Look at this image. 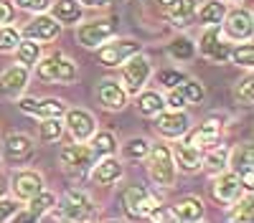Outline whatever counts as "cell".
<instances>
[{
  "mask_svg": "<svg viewBox=\"0 0 254 223\" xmlns=\"http://www.w3.org/2000/svg\"><path fill=\"white\" fill-rule=\"evenodd\" d=\"M15 56H18V64L20 66H36L38 58H41V44H36V41L31 38H20V44L15 46Z\"/></svg>",
  "mask_w": 254,
  "mask_h": 223,
  "instance_id": "cell-32",
  "label": "cell"
},
{
  "mask_svg": "<svg viewBox=\"0 0 254 223\" xmlns=\"http://www.w3.org/2000/svg\"><path fill=\"white\" fill-rule=\"evenodd\" d=\"M54 216L59 223H89V218L94 216V200L84 190L69 188L61 200H56Z\"/></svg>",
  "mask_w": 254,
  "mask_h": 223,
  "instance_id": "cell-1",
  "label": "cell"
},
{
  "mask_svg": "<svg viewBox=\"0 0 254 223\" xmlns=\"http://www.w3.org/2000/svg\"><path fill=\"white\" fill-rule=\"evenodd\" d=\"M3 147L10 162H26L33 155V139L23 132H10L3 142Z\"/></svg>",
  "mask_w": 254,
  "mask_h": 223,
  "instance_id": "cell-26",
  "label": "cell"
},
{
  "mask_svg": "<svg viewBox=\"0 0 254 223\" xmlns=\"http://www.w3.org/2000/svg\"><path fill=\"white\" fill-rule=\"evenodd\" d=\"M226 15V3L224 0H206V3L198 8L196 18H198V23L206 28V26H219L221 20Z\"/></svg>",
  "mask_w": 254,
  "mask_h": 223,
  "instance_id": "cell-29",
  "label": "cell"
},
{
  "mask_svg": "<svg viewBox=\"0 0 254 223\" xmlns=\"http://www.w3.org/2000/svg\"><path fill=\"white\" fill-rule=\"evenodd\" d=\"M224 33L231 38V41H252V31H254V26H252V13L247 10V8H237V10H226V15H224Z\"/></svg>",
  "mask_w": 254,
  "mask_h": 223,
  "instance_id": "cell-18",
  "label": "cell"
},
{
  "mask_svg": "<svg viewBox=\"0 0 254 223\" xmlns=\"http://www.w3.org/2000/svg\"><path fill=\"white\" fill-rule=\"evenodd\" d=\"M26 203H28V206H26V208H18L15 216L10 218L13 223H41V218L54 211V206H56V195H54L51 190L44 188L38 195H33V198L26 200Z\"/></svg>",
  "mask_w": 254,
  "mask_h": 223,
  "instance_id": "cell-9",
  "label": "cell"
},
{
  "mask_svg": "<svg viewBox=\"0 0 254 223\" xmlns=\"http://www.w3.org/2000/svg\"><path fill=\"white\" fill-rule=\"evenodd\" d=\"M28 87V69L26 66H10L3 76H0V94L8 99H18Z\"/></svg>",
  "mask_w": 254,
  "mask_h": 223,
  "instance_id": "cell-22",
  "label": "cell"
},
{
  "mask_svg": "<svg viewBox=\"0 0 254 223\" xmlns=\"http://www.w3.org/2000/svg\"><path fill=\"white\" fill-rule=\"evenodd\" d=\"M229 61H234L237 66H242V69L252 71V66H254V46L249 44V41H242L239 46H234V48H231V53H229Z\"/></svg>",
  "mask_w": 254,
  "mask_h": 223,
  "instance_id": "cell-36",
  "label": "cell"
},
{
  "mask_svg": "<svg viewBox=\"0 0 254 223\" xmlns=\"http://www.w3.org/2000/svg\"><path fill=\"white\" fill-rule=\"evenodd\" d=\"M81 8H104L110 3V0H79Z\"/></svg>",
  "mask_w": 254,
  "mask_h": 223,
  "instance_id": "cell-47",
  "label": "cell"
},
{
  "mask_svg": "<svg viewBox=\"0 0 254 223\" xmlns=\"http://www.w3.org/2000/svg\"><path fill=\"white\" fill-rule=\"evenodd\" d=\"M97 99H99V104L110 112H120L127 104V94H125V89L117 79H102L97 84Z\"/></svg>",
  "mask_w": 254,
  "mask_h": 223,
  "instance_id": "cell-20",
  "label": "cell"
},
{
  "mask_svg": "<svg viewBox=\"0 0 254 223\" xmlns=\"http://www.w3.org/2000/svg\"><path fill=\"white\" fill-rule=\"evenodd\" d=\"M120 69H122L120 84H122L125 94H140L147 84V79H150V74H153L150 61H147V56H142V53H135L130 61H125Z\"/></svg>",
  "mask_w": 254,
  "mask_h": 223,
  "instance_id": "cell-7",
  "label": "cell"
},
{
  "mask_svg": "<svg viewBox=\"0 0 254 223\" xmlns=\"http://www.w3.org/2000/svg\"><path fill=\"white\" fill-rule=\"evenodd\" d=\"M122 211L130 221H140V218H147L158 206H160V198L158 193L147 190L142 185H130L122 190Z\"/></svg>",
  "mask_w": 254,
  "mask_h": 223,
  "instance_id": "cell-3",
  "label": "cell"
},
{
  "mask_svg": "<svg viewBox=\"0 0 254 223\" xmlns=\"http://www.w3.org/2000/svg\"><path fill=\"white\" fill-rule=\"evenodd\" d=\"M147 221L150 223H173V213L168 206H158L150 216H147Z\"/></svg>",
  "mask_w": 254,
  "mask_h": 223,
  "instance_id": "cell-45",
  "label": "cell"
},
{
  "mask_svg": "<svg viewBox=\"0 0 254 223\" xmlns=\"http://www.w3.org/2000/svg\"><path fill=\"white\" fill-rule=\"evenodd\" d=\"M64 127H66L74 137V142H87L97 132V119L87 109H66L64 112Z\"/></svg>",
  "mask_w": 254,
  "mask_h": 223,
  "instance_id": "cell-14",
  "label": "cell"
},
{
  "mask_svg": "<svg viewBox=\"0 0 254 223\" xmlns=\"http://www.w3.org/2000/svg\"><path fill=\"white\" fill-rule=\"evenodd\" d=\"M158 84L160 87H165V89H176V87H181L183 84V79H188L183 71H178V69H160L158 71Z\"/></svg>",
  "mask_w": 254,
  "mask_h": 223,
  "instance_id": "cell-41",
  "label": "cell"
},
{
  "mask_svg": "<svg viewBox=\"0 0 254 223\" xmlns=\"http://www.w3.org/2000/svg\"><path fill=\"white\" fill-rule=\"evenodd\" d=\"M178 89L186 96L188 104H201V101L206 99V89H203L201 81H196V79H183V84Z\"/></svg>",
  "mask_w": 254,
  "mask_h": 223,
  "instance_id": "cell-39",
  "label": "cell"
},
{
  "mask_svg": "<svg viewBox=\"0 0 254 223\" xmlns=\"http://www.w3.org/2000/svg\"><path fill=\"white\" fill-rule=\"evenodd\" d=\"M36 71L44 81H56V84H71V81L76 79V74H79L76 64L69 56H64L61 51L41 56L38 64H36Z\"/></svg>",
  "mask_w": 254,
  "mask_h": 223,
  "instance_id": "cell-4",
  "label": "cell"
},
{
  "mask_svg": "<svg viewBox=\"0 0 254 223\" xmlns=\"http://www.w3.org/2000/svg\"><path fill=\"white\" fill-rule=\"evenodd\" d=\"M120 150H122L125 160H145L147 152H150V142H147L145 137H130Z\"/></svg>",
  "mask_w": 254,
  "mask_h": 223,
  "instance_id": "cell-35",
  "label": "cell"
},
{
  "mask_svg": "<svg viewBox=\"0 0 254 223\" xmlns=\"http://www.w3.org/2000/svg\"><path fill=\"white\" fill-rule=\"evenodd\" d=\"M59 160H61V165L66 173H76V175H84V173H89L92 165H94V152L89 147H84V142H76V145H66V147H61L59 152Z\"/></svg>",
  "mask_w": 254,
  "mask_h": 223,
  "instance_id": "cell-10",
  "label": "cell"
},
{
  "mask_svg": "<svg viewBox=\"0 0 254 223\" xmlns=\"http://www.w3.org/2000/svg\"><path fill=\"white\" fill-rule=\"evenodd\" d=\"M171 155H173V162L183 173H198L201 165H203L201 150L193 147V145H188V142H178V145L171 150Z\"/></svg>",
  "mask_w": 254,
  "mask_h": 223,
  "instance_id": "cell-25",
  "label": "cell"
},
{
  "mask_svg": "<svg viewBox=\"0 0 254 223\" xmlns=\"http://www.w3.org/2000/svg\"><path fill=\"white\" fill-rule=\"evenodd\" d=\"M168 56H171L173 61H190L196 56V46H193V41L186 38V36H178L173 38L171 44H168Z\"/></svg>",
  "mask_w": 254,
  "mask_h": 223,
  "instance_id": "cell-34",
  "label": "cell"
},
{
  "mask_svg": "<svg viewBox=\"0 0 254 223\" xmlns=\"http://www.w3.org/2000/svg\"><path fill=\"white\" fill-rule=\"evenodd\" d=\"M38 134H41V142H56V139H61V134H64V122H61L59 117L41 119Z\"/></svg>",
  "mask_w": 254,
  "mask_h": 223,
  "instance_id": "cell-37",
  "label": "cell"
},
{
  "mask_svg": "<svg viewBox=\"0 0 254 223\" xmlns=\"http://www.w3.org/2000/svg\"><path fill=\"white\" fill-rule=\"evenodd\" d=\"M92 152H94V157L99 160V157H110V155H115L117 152V137L112 134V132H94L92 137Z\"/></svg>",
  "mask_w": 254,
  "mask_h": 223,
  "instance_id": "cell-33",
  "label": "cell"
},
{
  "mask_svg": "<svg viewBox=\"0 0 254 223\" xmlns=\"http://www.w3.org/2000/svg\"><path fill=\"white\" fill-rule=\"evenodd\" d=\"M198 51L206 61H211V64H226L229 53H231V44H226L221 38L219 26H206V31L198 41Z\"/></svg>",
  "mask_w": 254,
  "mask_h": 223,
  "instance_id": "cell-8",
  "label": "cell"
},
{
  "mask_svg": "<svg viewBox=\"0 0 254 223\" xmlns=\"http://www.w3.org/2000/svg\"><path fill=\"white\" fill-rule=\"evenodd\" d=\"M201 168H206L211 175L224 173V170L229 168V147H224V145L211 147V150H208V155L203 157V165H201Z\"/></svg>",
  "mask_w": 254,
  "mask_h": 223,
  "instance_id": "cell-31",
  "label": "cell"
},
{
  "mask_svg": "<svg viewBox=\"0 0 254 223\" xmlns=\"http://www.w3.org/2000/svg\"><path fill=\"white\" fill-rule=\"evenodd\" d=\"M135 96H137L135 107H137V112H140L142 117H155L158 112L165 109V99H163V94H158V91H140V94H135Z\"/></svg>",
  "mask_w": 254,
  "mask_h": 223,
  "instance_id": "cell-30",
  "label": "cell"
},
{
  "mask_svg": "<svg viewBox=\"0 0 254 223\" xmlns=\"http://www.w3.org/2000/svg\"><path fill=\"white\" fill-rule=\"evenodd\" d=\"M20 31L18 28H13L10 23L8 26H0V53H10V51H15V46L20 44Z\"/></svg>",
  "mask_w": 254,
  "mask_h": 223,
  "instance_id": "cell-40",
  "label": "cell"
},
{
  "mask_svg": "<svg viewBox=\"0 0 254 223\" xmlns=\"http://www.w3.org/2000/svg\"><path fill=\"white\" fill-rule=\"evenodd\" d=\"M147 175L158 188H171L176 182V162L168 145H150L147 152Z\"/></svg>",
  "mask_w": 254,
  "mask_h": 223,
  "instance_id": "cell-2",
  "label": "cell"
},
{
  "mask_svg": "<svg viewBox=\"0 0 254 223\" xmlns=\"http://www.w3.org/2000/svg\"><path fill=\"white\" fill-rule=\"evenodd\" d=\"M51 18H56L61 26H76L84 18V8L79 0H56L51 3Z\"/></svg>",
  "mask_w": 254,
  "mask_h": 223,
  "instance_id": "cell-27",
  "label": "cell"
},
{
  "mask_svg": "<svg viewBox=\"0 0 254 223\" xmlns=\"http://www.w3.org/2000/svg\"><path fill=\"white\" fill-rule=\"evenodd\" d=\"M244 193V182L239 180V175L234 173H219L216 180L211 182V198L221 206H229V203H234L239 195Z\"/></svg>",
  "mask_w": 254,
  "mask_h": 223,
  "instance_id": "cell-16",
  "label": "cell"
},
{
  "mask_svg": "<svg viewBox=\"0 0 254 223\" xmlns=\"http://www.w3.org/2000/svg\"><path fill=\"white\" fill-rule=\"evenodd\" d=\"M229 168L234 175H239V180L244 182V190H252V185H254V155H252L249 142H242L234 150H229Z\"/></svg>",
  "mask_w": 254,
  "mask_h": 223,
  "instance_id": "cell-11",
  "label": "cell"
},
{
  "mask_svg": "<svg viewBox=\"0 0 254 223\" xmlns=\"http://www.w3.org/2000/svg\"><path fill=\"white\" fill-rule=\"evenodd\" d=\"M168 208L173 213V221H178V223H193V221L203 218V203L196 195H183Z\"/></svg>",
  "mask_w": 254,
  "mask_h": 223,
  "instance_id": "cell-24",
  "label": "cell"
},
{
  "mask_svg": "<svg viewBox=\"0 0 254 223\" xmlns=\"http://www.w3.org/2000/svg\"><path fill=\"white\" fill-rule=\"evenodd\" d=\"M234 99L239 101L242 107H252V104H254V76H252V71H249L242 81H237Z\"/></svg>",
  "mask_w": 254,
  "mask_h": 223,
  "instance_id": "cell-38",
  "label": "cell"
},
{
  "mask_svg": "<svg viewBox=\"0 0 254 223\" xmlns=\"http://www.w3.org/2000/svg\"><path fill=\"white\" fill-rule=\"evenodd\" d=\"M163 99H165V107H168V109H186V104H188L186 96L181 94V89H178V87H176V89H171V94L163 96Z\"/></svg>",
  "mask_w": 254,
  "mask_h": 223,
  "instance_id": "cell-44",
  "label": "cell"
},
{
  "mask_svg": "<svg viewBox=\"0 0 254 223\" xmlns=\"http://www.w3.org/2000/svg\"><path fill=\"white\" fill-rule=\"evenodd\" d=\"M15 3H18V8H23V10L38 15V13H46L54 0H15Z\"/></svg>",
  "mask_w": 254,
  "mask_h": 223,
  "instance_id": "cell-42",
  "label": "cell"
},
{
  "mask_svg": "<svg viewBox=\"0 0 254 223\" xmlns=\"http://www.w3.org/2000/svg\"><path fill=\"white\" fill-rule=\"evenodd\" d=\"M104 223H122V221H104Z\"/></svg>",
  "mask_w": 254,
  "mask_h": 223,
  "instance_id": "cell-50",
  "label": "cell"
},
{
  "mask_svg": "<svg viewBox=\"0 0 254 223\" xmlns=\"http://www.w3.org/2000/svg\"><path fill=\"white\" fill-rule=\"evenodd\" d=\"M13 18H15V8L10 0H0V26H8L13 23Z\"/></svg>",
  "mask_w": 254,
  "mask_h": 223,
  "instance_id": "cell-46",
  "label": "cell"
},
{
  "mask_svg": "<svg viewBox=\"0 0 254 223\" xmlns=\"http://www.w3.org/2000/svg\"><path fill=\"white\" fill-rule=\"evenodd\" d=\"M155 130L168 139H181L190 130V117L183 109H163L155 114Z\"/></svg>",
  "mask_w": 254,
  "mask_h": 223,
  "instance_id": "cell-13",
  "label": "cell"
},
{
  "mask_svg": "<svg viewBox=\"0 0 254 223\" xmlns=\"http://www.w3.org/2000/svg\"><path fill=\"white\" fill-rule=\"evenodd\" d=\"M92 180L94 182H99V185H112V182H117L120 178H122V162L115 157V155H110V157H99V160H94V165H92Z\"/></svg>",
  "mask_w": 254,
  "mask_h": 223,
  "instance_id": "cell-23",
  "label": "cell"
},
{
  "mask_svg": "<svg viewBox=\"0 0 254 223\" xmlns=\"http://www.w3.org/2000/svg\"><path fill=\"white\" fill-rule=\"evenodd\" d=\"M229 213H226V223H252L254 221V203L252 195H239L234 203H229Z\"/></svg>",
  "mask_w": 254,
  "mask_h": 223,
  "instance_id": "cell-28",
  "label": "cell"
},
{
  "mask_svg": "<svg viewBox=\"0 0 254 223\" xmlns=\"http://www.w3.org/2000/svg\"><path fill=\"white\" fill-rule=\"evenodd\" d=\"M135 53H142V44L135 38H110L107 44H102L97 48V58L102 66L107 69H120L125 61H130Z\"/></svg>",
  "mask_w": 254,
  "mask_h": 223,
  "instance_id": "cell-5",
  "label": "cell"
},
{
  "mask_svg": "<svg viewBox=\"0 0 254 223\" xmlns=\"http://www.w3.org/2000/svg\"><path fill=\"white\" fill-rule=\"evenodd\" d=\"M160 13L165 20L176 28H186L193 23L196 18V5L193 0H160Z\"/></svg>",
  "mask_w": 254,
  "mask_h": 223,
  "instance_id": "cell-19",
  "label": "cell"
},
{
  "mask_svg": "<svg viewBox=\"0 0 254 223\" xmlns=\"http://www.w3.org/2000/svg\"><path fill=\"white\" fill-rule=\"evenodd\" d=\"M193 223H201V221H193Z\"/></svg>",
  "mask_w": 254,
  "mask_h": 223,
  "instance_id": "cell-51",
  "label": "cell"
},
{
  "mask_svg": "<svg viewBox=\"0 0 254 223\" xmlns=\"http://www.w3.org/2000/svg\"><path fill=\"white\" fill-rule=\"evenodd\" d=\"M18 109L26 112V114H33V117H64L66 112V104L56 96H49V99H33V96H18Z\"/></svg>",
  "mask_w": 254,
  "mask_h": 223,
  "instance_id": "cell-17",
  "label": "cell"
},
{
  "mask_svg": "<svg viewBox=\"0 0 254 223\" xmlns=\"http://www.w3.org/2000/svg\"><path fill=\"white\" fill-rule=\"evenodd\" d=\"M5 195V185H3V180H0V198Z\"/></svg>",
  "mask_w": 254,
  "mask_h": 223,
  "instance_id": "cell-48",
  "label": "cell"
},
{
  "mask_svg": "<svg viewBox=\"0 0 254 223\" xmlns=\"http://www.w3.org/2000/svg\"><path fill=\"white\" fill-rule=\"evenodd\" d=\"M10 188H13V195L15 200H31L33 195H38L44 190V175L38 170H13L10 175Z\"/></svg>",
  "mask_w": 254,
  "mask_h": 223,
  "instance_id": "cell-15",
  "label": "cell"
},
{
  "mask_svg": "<svg viewBox=\"0 0 254 223\" xmlns=\"http://www.w3.org/2000/svg\"><path fill=\"white\" fill-rule=\"evenodd\" d=\"M186 134H188V139H186L188 145H193L198 150H211V147L221 145V125H216L214 119L203 122V125H198L196 130H190Z\"/></svg>",
  "mask_w": 254,
  "mask_h": 223,
  "instance_id": "cell-21",
  "label": "cell"
},
{
  "mask_svg": "<svg viewBox=\"0 0 254 223\" xmlns=\"http://www.w3.org/2000/svg\"><path fill=\"white\" fill-rule=\"evenodd\" d=\"M115 36H117L115 18H99V20H89V23L76 26V41L84 48H99L102 44H107Z\"/></svg>",
  "mask_w": 254,
  "mask_h": 223,
  "instance_id": "cell-6",
  "label": "cell"
},
{
  "mask_svg": "<svg viewBox=\"0 0 254 223\" xmlns=\"http://www.w3.org/2000/svg\"><path fill=\"white\" fill-rule=\"evenodd\" d=\"M224 3H242V0H224Z\"/></svg>",
  "mask_w": 254,
  "mask_h": 223,
  "instance_id": "cell-49",
  "label": "cell"
},
{
  "mask_svg": "<svg viewBox=\"0 0 254 223\" xmlns=\"http://www.w3.org/2000/svg\"><path fill=\"white\" fill-rule=\"evenodd\" d=\"M15 211H18V203H15V198H0V223H8L13 216H15Z\"/></svg>",
  "mask_w": 254,
  "mask_h": 223,
  "instance_id": "cell-43",
  "label": "cell"
},
{
  "mask_svg": "<svg viewBox=\"0 0 254 223\" xmlns=\"http://www.w3.org/2000/svg\"><path fill=\"white\" fill-rule=\"evenodd\" d=\"M61 28L64 26L59 23L56 18H51L46 13H38L36 18H31L28 23H26V28L20 31V36L36 41V44H49V41H54V38L61 36Z\"/></svg>",
  "mask_w": 254,
  "mask_h": 223,
  "instance_id": "cell-12",
  "label": "cell"
}]
</instances>
